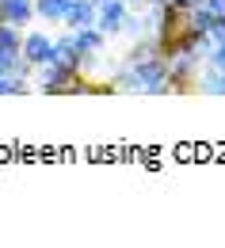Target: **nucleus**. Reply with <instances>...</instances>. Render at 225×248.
<instances>
[{
    "mask_svg": "<svg viewBox=\"0 0 225 248\" xmlns=\"http://www.w3.org/2000/svg\"><path fill=\"white\" fill-rule=\"evenodd\" d=\"M34 84L38 92L46 95H73V92H84V73L73 69V65H61V62H46L34 69Z\"/></svg>",
    "mask_w": 225,
    "mask_h": 248,
    "instance_id": "obj_1",
    "label": "nucleus"
},
{
    "mask_svg": "<svg viewBox=\"0 0 225 248\" xmlns=\"http://www.w3.org/2000/svg\"><path fill=\"white\" fill-rule=\"evenodd\" d=\"M130 69H134V77L141 84V95H168L172 92V84H168V58L164 54H149V58L134 62Z\"/></svg>",
    "mask_w": 225,
    "mask_h": 248,
    "instance_id": "obj_2",
    "label": "nucleus"
},
{
    "mask_svg": "<svg viewBox=\"0 0 225 248\" xmlns=\"http://www.w3.org/2000/svg\"><path fill=\"white\" fill-rule=\"evenodd\" d=\"M126 12H130L126 0H99L96 4V27L107 34V38H119V34H122V23H126Z\"/></svg>",
    "mask_w": 225,
    "mask_h": 248,
    "instance_id": "obj_3",
    "label": "nucleus"
},
{
    "mask_svg": "<svg viewBox=\"0 0 225 248\" xmlns=\"http://www.w3.org/2000/svg\"><path fill=\"white\" fill-rule=\"evenodd\" d=\"M19 54H23V62H31L34 69L46 65V62H54V34H46V31H23Z\"/></svg>",
    "mask_w": 225,
    "mask_h": 248,
    "instance_id": "obj_4",
    "label": "nucleus"
},
{
    "mask_svg": "<svg viewBox=\"0 0 225 248\" xmlns=\"http://www.w3.org/2000/svg\"><path fill=\"white\" fill-rule=\"evenodd\" d=\"M198 65L195 58H187V54H172L168 58V84H172V92H187V88H195V73H198Z\"/></svg>",
    "mask_w": 225,
    "mask_h": 248,
    "instance_id": "obj_5",
    "label": "nucleus"
},
{
    "mask_svg": "<svg viewBox=\"0 0 225 248\" xmlns=\"http://www.w3.org/2000/svg\"><path fill=\"white\" fill-rule=\"evenodd\" d=\"M0 19L23 31L27 23H34V0H0Z\"/></svg>",
    "mask_w": 225,
    "mask_h": 248,
    "instance_id": "obj_6",
    "label": "nucleus"
},
{
    "mask_svg": "<svg viewBox=\"0 0 225 248\" xmlns=\"http://www.w3.org/2000/svg\"><path fill=\"white\" fill-rule=\"evenodd\" d=\"M69 31H80V27H92L96 23V0H69V12L61 19Z\"/></svg>",
    "mask_w": 225,
    "mask_h": 248,
    "instance_id": "obj_7",
    "label": "nucleus"
},
{
    "mask_svg": "<svg viewBox=\"0 0 225 248\" xmlns=\"http://www.w3.org/2000/svg\"><path fill=\"white\" fill-rule=\"evenodd\" d=\"M73 42L80 46V54H103V50H107V34L99 31L96 23H92V27H80V31H73Z\"/></svg>",
    "mask_w": 225,
    "mask_h": 248,
    "instance_id": "obj_8",
    "label": "nucleus"
},
{
    "mask_svg": "<svg viewBox=\"0 0 225 248\" xmlns=\"http://www.w3.org/2000/svg\"><path fill=\"white\" fill-rule=\"evenodd\" d=\"M80 46L73 42V31L69 34H58L54 38V62H61V65H73V69H80Z\"/></svg>",
    "mask_w": 225,
    "mask_h": 248,
    "instance_id": "obj_9",
    "label": "nucleus"
},
{
    "mask_svg": "<svg viewBox=\"0 0 225 248\" xmlns=\"http://www.w3.org/2000/svg\"><path fill=\"white\" fill-rule=\"evenodd\" d=\"M69 0H34V23H61Z\"/></svg>",
    "mask_w": 225,
    "mask_h": 248,
    "instance_id": "obj_10",
    "label": "nucleus"
},
{
    "mask_svg": "<svg viewBox=\"0 0 225 248\" xmlns=\"http://www.w3.org/2000/svg\"><path fill=\"white\" fill-rule=\"evenodd\" d=\"M107 88H111V92H137L141 95V84H137V77H134V69H130L126 62L107 77Z\"/></svg>",
    "mask_w": 225,
    "mask_h": 248,
    "instance_id": "obj_11",
    "label": "nucleus"
},
{
    "mask_svg": "<svg viewBox=\"0 0 225 248\" xmlns=\"http://www.w3.org/2000/svg\"><path fill=\"white\" fill-rule=\"evenodd\" d=\"M19 42H23V31L12 27V23H0V50L8 54H19Z\"/></svg>",
    "mask_w": 225,
    "mask_h": 248,
    "instance_id": "obj_12",
    "label": "nucleus"
},
{
    "mask_svg": "<svg viewBox=\"0 0 225 248\" xmlns=\"http://www.w3.org/2000/svg\"><path fill=\"white\" fill-rule=\"evenodd\" d=\"M206 65L218 69V73H225V42H210V50H206Z\"/></svg>",
    "mask_w": 225,
    "mask_h": 248,
    "instance_id": "obj_13",
    "label": "nucleus"
},
{
    "mask_svg": "<svg viewBox=\"0 0 225 248\" xmlns=\"http://www.w3.org/2000/svg\"><path fill=\"white\" fill-rule=\"evenodd\" d=\"M206 38H210V42H225V16H218V19H214V27L206 31Z\"/></svg>",
    "mask_w": 225,
    "mask_h": 248,
    "instance_id": "obj_14",
    "label": "nucleus"
},
{
    "mask_svg": "<svg viewBox=\"0 0 225 248\" xmlns=\"http://www.w3.org/2000/svg\"><path fill=\"white\" fill-rule=\"evenodd\" d=\"M172 4H176V8H183V12H187V8H195V4H198V0H172Z\"/></svg>",
    "mask_w": 225,
    "mask_h": 248,
    "instance_id": "obj_15",
    "label": "nucleus"
},
{
    "mask_svg": "<svg viewBox=\"0 0 225 248\" xmlns=\"http://www.w3.org/2000/svg\"><path fill=\"white\" fill-rule=\"evenodd\" d=\"M145 4H149V8H157V4H164V0H145Z\"/></svg>",
    "mask_w": 225,
    "mask_h": 248,
    "instance_id": "obj_16",
    "label": "nucleus"
},
{
    "mask_svg": "<svg viewBox=\"0 0 225 248\" xmlns=\"http://www.w3.org/2000/svg\"><path fill=\"white\" fill-rule=\"evenodd\" d=\"M126 4H130V8H137V4H145V0H126Z\"/></svg>",
    "mask_w": 225,
    "mask_h": 248,
    "instance_id": "obj_17",
    "label": "nucleus"
}]
</instances>
